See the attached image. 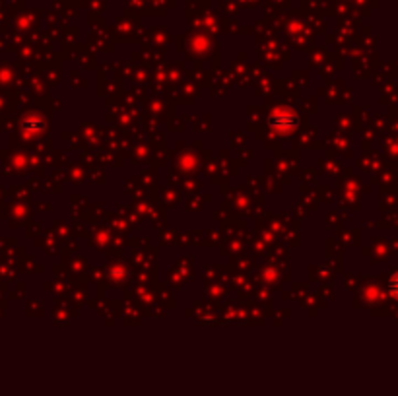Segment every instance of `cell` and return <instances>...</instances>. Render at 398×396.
Segmentation results:
<instances>
[{"mask_svg":"<svg viewBox=\"0 0 398 396\" xmlns=\"http://www.w3.org/2000/svg\"><path fill=\"white\" fill-rule=\"evenodd\" d=\"M390 293L398 299V272L392 276V280H390Z\"/></svg>","mask_w":398,"mask_h":396,"instance_id":"1","label":"cell"}]
</instances>
